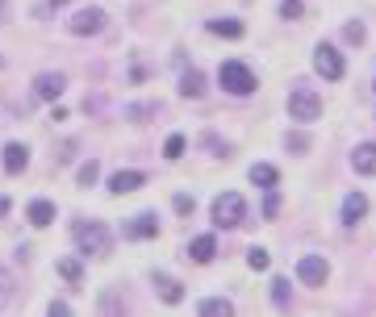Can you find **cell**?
Wrapping results in <instances>:
<instances>
[{
	"label": "cell",
	"mask_w": 376,
	"mask_h": 317,
	"mask_svg": "<svg viewBox=\"0 0 376 317\" xmlns=\"http://www.w3.org/2000/svg\"><path fill=\"white\" fill-rule=\"evenodd\" d=\"M76 242L84 246V255H88V251H93V255H105L109 242H113V234H109V226H100V222H80V226H76Z\"/></svg>",
	"instance_id": "cell-4"
},
{
	"label": "cell",
	"mask_w": 376,
	"mask_h": 317,
	"mask_svg": "<svg viewBox=\"0 0 376 317\" xmlns=\"http://www.w3.org/2000/svg\"><path fill=\"white\" fill-rule=\"evenodd\" d=\"M288 117L310 126V121H318V117H322V100L305 88V84H297V88L288 92Z\"/></svg>",
	"instance_id": "cell-1"
},
{
	"label": "cell",
	"mask_w": 376,
	"mask_h": 317,
	"mask_svg": "<svg viewBox=\"0 0 376 317\" xmlns=\"http://www.w3.org/2000/svg\"><path fill=\"white\" fill-rule=\"evenodd\" d=\"M13 292H17V288H13V275L0 272V305H8V301H13Z\"/></svg>",
	"instance_id": "cell-26"
},
{
	"label": "cell",
	"mask_w": 376,
	"mask_h": 317,
	"mask_svg": "<svg viewBox=\"0 0 376 317\" xmlns=\"http://www.w3.org/2000/svg\"><path fill=\"white\" fill-rule=\"evenodd\" d=\"M314 67H318V76L330 80V84H334V80H343V71H347V67H343V54H339L334 46H327V42L314 50Z\"/></svg>",
	"instance_id": "cell-5"
},
{
	"label": "cell",
	"mask_w": 376,
	"mask_h": 317,
	"mask_svg": "<svg viewBox=\"0 0 376 317\" xmlns=\"http://www.w3.org/2000/svg\"><path fill=\"white\" fill-rule=\"evenodd\" d=\"M163 155H168V159H180V155H184V134L168 138V142H163Z\"/></svg>",
	"instance_id": "cell-24"
},
{
	"label": "cell",
	"mask_w": 376,
	"mask_h": 317,
	"mask_svg": "<svg viewBox=\"0 0 376 317\" xmlns=\"http://www.w3.org/2000/svg\"><path fill=\"white\" fill-rule=\"evenodd\" d=\"M351 167L360 176H376V142H364V146L351 150Z\"/></svg>",
	"instance_id": "cell-9"
},
{
	"label": "cell",
	"mask_w": 376,
	"mask_h": 317,
	"mask_svg": "<svg viewBox=\"0 0 376 317\" xmlns=\"http://www.w3.org/2000/svg\"><path fill=\"white\" fill-rule=\"evenodd\" d=\"M155 292H159L168 305H180V301H184V288H180L172 275H155Z\"/></svg>",
	"instance_id": "cell-15"
},
{
	"label": "cell",
	"mask_w": 376,
	"mask_h": 317,
	"mask_svg": "<svg viewBox=\"0 0 376 317\" xmlns=\"http://www.w3.org/2000/svg\"><path fill=\"white\" fill-rule=\"evenodd\" d=\"M47 317H71V309H67L63 301H54V305H50V309H47Z\"/></svg>",
	"instance_id": "cell-32"
},
{
	"label": "cell",
	"mask_w": 376,
	"mask_h": 317,
	"mask_svg": "<svg viewBox=\"0 0 376 317\" xmlns=\"http://www.w3.org/2000/svg\"><path fill=\"white\" fill-rule=\"evenodd\" d=\"M180 92L192 96V100H196V96H205V76H201L196 67H188L184 76H180Z\"/></svg>",
	"instance_id": "cell-17"
},
{
	"label": "cell",
	"mask_w": 376,
	"mask_h": 317,
	"mask_svg": "<svg viewBox=\"0 0 376 317\" xmlns=\"http://www.w3.org/2000/svg\"><path fill=\"white\" fill-rule=\"evenodd\" d=\"M0 21H4V0H0Z\"/></svg>",
	"instance_id": "cell-33"
},
{
	"label": "cell",
	"mask_w": 376,
	"mask_h": 317,
	"mask_svg": "<svg viewBox=\"0 0 376 317\" xmlns=\"http://www.w3.org/2000/svg\"><path fill=\"white\" fill-rule=\"evenodd\" d=\"M272 301H276L281 309H288V301H293V292H288V280H272Z\"/></svg>",
	"instance_id": "cell-22"
},
{
	"label": "cell",
	"mask_w": 376,
	"mask_h": 317,
	"mask_svg": "<svg viewBox=\"0 0 376 317\" xmlns=\"http://www.w3.org/2000/svg\"><path fill=\"white\" fill-rule=\"evenodd\" d=\"M218 84L230 92V96H247V92H255V76H251V67H247V63H222Z\"/></svg>",
	"instance_id": "cell-3"
},
{
	"label": "cell",
	"mask_w": 376,
	"mask_h": 317,
	"mask_svg": "<svg viewBox=\"0 0 376 317\" xmlns=\"http://www.w3.org/2000/svg\"><path fill=\"white\" fill-rule=\"evenodd\" d=\"M63 4H67V0H42V4L34 8V13H38V17H47V13H59Z\"/></svg>",
	"instance_id": "cell-29"
},
{
	"label": "cell",
	"mask_w": 376,
	"mask_h": 317,
	"mask_svg": "<svg viewBox=\"0 0 376 317\" xmlns=\"http://www.w3.org/2000/svg\"><path fill=\"white\" fill-rule=\"evenodd\" d=\"M242 217H247V201H242L238 192H222V196L213 201V226L235 229V226H242Z\"/></svg>",
	"instance_id": "cell-2"
},
{
	"label": "cell",
	"mask_w": 376,
	"mask_h": 317,
	"mask_svg": "<svg viewBox=\"0 0 376 317\" xmlns=\"http://www.w3.org/2000/svg\"><path fill=\"white\" fill-rule=\"evenodd\" d=\"M96 176H100V167H96V159H88V163H84V167H80V184H84V188H88V184L96 180Z\"/></svg>",
	"instance_id": "cell-27"
},
{
	"label": "cell",
	"mask_w": 376,
	"mask_h": 317,
	"mask_svg": "<svg viewBox=\"0 0 376 317\" xmlns=\"http://www.w3.org/2000/svg\"><path fill=\"white\" fill-rule=\"evenodd\" d=\"M159 234V222H155V213H139L130 226H126V238H155Z\"/></svg>",
	"instance_id": "cell-14"
},
{
	"label": "cell",
	"mask_w": 376,
	"mask_h": 317,
	"mask_svg": "<svg viewBox=\"0 0 376 317\" xmlns=\"http://www.w3.org/2000/svg\"><path fill=\"white\" fill-rule=\"evenodd\" d=\"M343 34H347V42H364V38H368V30H364V21H347V25H343Z\"/></svg>",
	"instance_id": "cell-23"
},
{
	"label": "cell",
	"mask_w": 376,
	"mask_h": 317,
	"mask_svg": "<svg viewBox=\"0 0 376 317\" xmlns=\"http://www.w3.org/2000/svg\"><path fill=\"white\" fill-rule=\"evenodd\" d=\"M67 30H71V34H80V38L100 34V30H105V8H80V13L67 21Z\"/></svg>",
	"instance_id": "cell-6"
},
{
	"label": "cell",
	"mask_w": 376,
	"mask_h": 317,
	"mask_svg": "<svg viewBox=\"0 0 376 317\" xmlns=\"http://www.w3.org/2000/svg\"><path fill=\"white\" fill-rule=\"evenodd\" d=\"M209 34H218V38H242V21H222V17H213V21H209Z\"/></svg>",
	"instance_id": "cell-19"
},
{
	"label": "cell",
	"mask_w": 376,
	"mask_h": 317,
	"mask_svg": "<svg viewBox=\"0 0 376 317\" xmlns=\"http://www.w3.org/2000/svg\"><path fill=\"white\" fill-rule=\"evenodd\" d=\"M372 88H376V84H372Z\"/></svg>",
	"instance_id": "cell-34"
},
{
	"label": "cell",
	"mask_w": 376,
	"mask_h": 317,
	"mask_svg": "<svg viewBox=\"0 0 376 317\" xmlns=\"http://www.w3.org/2000/svg\"><path fill=\"white\" fill-rule=\"evenodd\" d=\"M327 259L322 255H305L301 263H297V275H301V284H310V288H322L327 284Z\"/></svg>",
	"instance_id": "cell-7"
},
{
	"label": "cell",
	"mask_w": 376,
	"mask_h": 317,
	"mask_svg": "<svg viewBox=\"0 0 376 317\" xmlns=\"http://www.w3.org/2000/svg\"><path fill=\"white\" fill-rule=\"evenodd\" d=\"M264 213H268V217H276V213H281V196H276V192L268 196V205H264Z\"/></svg>",
	"instance_id": "cell-31"
},
{
	"label": "cell",
	"mask_w": 376,
	"mask_h": 317,
	"mask_svg": "<svg viewBox=\"0 0 376 317\" xmlns=\"http://www.w3.org/2000/svg\"><path fill=\"white\" fill-rule=\"evenodd\" d=\"M247 263H251V272H268V263H272V255H268L264 246H251V251H247Z\"/></svg>",
	"instance_id": "cell-21"
},
{
	"label": "cell",
	"mask_w": 376,
	"mask_h": 317,
	"mask_svg": "<svg viewBox=\"0 0 376 317\" xmlns=\"http://www.w3.org/2000/svg\"><path fill=\"white\" fill-rule=\"evenodd\" d=\"M192 209H196V205H192V196H176V213H192Z\"/></svg>",
	"instance_id": "cell-30"
},
{
	"label": "cell",
	"mask_w": 376,
	"mask_h": 317,
	"mask_svg": "<svg viewBox=\"0 0 376 317\" xmlns=\"http://www.w3.org/2000/svg\"><path fill=\"white\" fill-rule=\"evenodd\" d=\"M25 163H30V150H25L21 142H8V146H4V172H8V176H21Z\"/></svg>",
	"instance_id": "cell-10"
},
{
	"label": "cell",
	"mask_w": 376,
	"mask_h": 317,
	"mask_svg": "<svg viewBox=\"0 0 376 317\" xmlns=\"http://www.w3.org/2000/svg\"><path fill=\"white\" fill-rule=\"evenodd\" d=\"M142 184H146L142 172H117V176L109 180V192H113V196H122V192H139Z\"/></svg>",
	"instance_id": "cell-11"
},
{
	"label": "cell",
	"mask_w": 376,
	"mask_h": 317,
	"mask_svg": "<svg viewBox=\"0 0 376 317\" xmlns=\"http://www.w3.org/2000/svg\"><path fill=\"white\" fill-rule=\"evenodd\" d=\"M54 268H59V275H63V280H71V284L80 280V263H76V259H59Z\"/></svg>",
	"instance_id": "cell-25"
},
{
	"label": "cell",
	"mask_w": 376,
	"mask_h": 317,
	"mask_svg": "<svg viewBox=\"0 0 376 317\" xmlns=\"http://www.w3.org/2000/svg\"><path fill=\"white\" fill-rule=\"evenodd\" d=\"M201 317H235V309H230V301H218V297H209V301H201V309H196Z\"/></svg>",
	"instance_id": "cell-18"
},
{
	"label": "cell",
	"mask_w": 376,
	"mask_h": 317,
	"mask_svg": "<svg viewBox=\"0 0 376 317\" xmlns=\"http://www.w3.org/2000/svg\"><path fill=\"white\" fill-rule=\"evenodd\" d=\"M63 88H67V80H63L59 71H42V76L34 80V92H38L42 100H54V96H63Z\"/></svg>",
	"instance_id": "cell-8"
},
{
	"label": "cell",
	"mask_w": 376,
	"mask_h": 317,
	"mask_svg": "<svg viewBox=\"0 0 376 317\" xmlns=\"http://www.w3.org/2000/svg\"><path fill=\"white\" fill-rule=\"evenodd\" d=\"M301 13H305V4H301V0H284V4H281V17H288V21H293V17H301Z\"/></svg>",
	"instance_id": "cell-28"
},
{
	"label": "cell",
	"mask_w": 376,
	"mask_h": 317,
	"mask_svg": "<svg viewBox=\"0 0 376 317\" xmlns=\"http://www.w3.org/2000/svg\"><path fill=\"white\" fill-rule=\"evenodd\" d=\"M251 180L259 184V188H276L281 176H276V167H272V163H255V167H251Z\"/></svg>",
	"instance_id": "cell-20"
},
{
	"label": "cell",
	"mask_w": 376,
	"mask_h": 317,
	"mask_svg": "<svg viewBox=\"0 0 376 317\" xmlns=\"http://www.w3.org/2000/svg\"><path fill=\"white\" fill-rule=\"evenodd\" d=\"M364 213H368V196H364V192H351V196L343 201V222H347V226H356Z\"/></svg>",
	"instance_id": "cell-12"
},
{
	"label": "cell",
	"mask_w": 376,
	"mask_h": 317,
	"mask_svg": "<svg viewBox=\"0 0 376 317\" xmlns=\"http://www.w3.org/2000/svg\"><path fill=\"white\" fill-rule=\"evenodd\" d=\"M25 217H30V226H50V222H54V205H50V201H34V205H30V209H25Z\"/></svg>",
	"instance_id": "cell-16"
},
{
	"label": "cell",
	"mask_w": 376,
	"mask_h": 317,
	"mask_svg": "<svg viewBox=\"0 0 376 317\" xmlns=\"http://www.w3.org/2000/svg\"><path fill=\"white\" fill-rule=\"evenodd\" d=\"M218 255V242L209 238V234H201V238H192L188 242V259H196V263H209Z\"/></svg>",
	"instance_id": "cell-13"
}]
</instances>
